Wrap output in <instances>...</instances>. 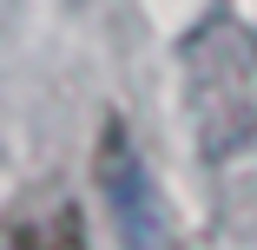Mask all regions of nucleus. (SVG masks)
Segmentation results:
<instances>
[{
  "mask_svg": "<svg viewBox=\"0 0 257 250\" xmlns=\"http://www.w3.org/2000/svg\"><path fill=\"white\" fill-rule=\"evenodd\" d=\"M92 171H99V191H106L112 224L125 230V243L145 250L152 237H159V191H152V178H145V158L132 152L125 119H106V125H99V158H92Z\"/></svg>",
  "mask_w": 257,
  "mask_h": 250,
  "instance_id": "nucleus-1",
  "label": "nucleus"
},
{
  "mask_svg": "<svg viewBox=\"0 0 257 250\" xmlns=\"http://www.w3.org/2000/svg\"><path fill=\"white\" fill-rule=\"evenodd\" d=\"M7 250H86V211L66 191H27L7 211Z\"/></svg>",
  "mask_w": 257,
  "mask_h": 250,
  "instance_id": "nucleus-2",
  "label": "nucleus"
}]
</instances>
